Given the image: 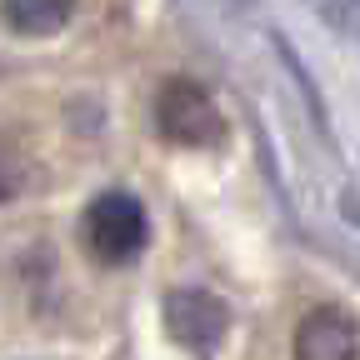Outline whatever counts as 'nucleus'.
Instances as JSON below:
<instances>
[{"mask_svg":"<svg viewBox=\"0 0 360 360\" xmlns=\"http://www.w3.org/2000/svg\"><path fill=\"white\" fill-rule=\"evenodd\" d=\"M146 231H150L146 205L135 195H125V191H105L96 205L85 210V245L101 260H110V265H120V260H130L135 250H141Z\"/></svg>","mask_w":360,"mask_h":360,"instance_id":"f257e3e1","label":"nucleus"},{"mask_svg":"<svg viewBox=\"0 0 360 360\" xmlns=\"http://www.w3.org/2000/svg\"><path fill=\"white\" fill-rule=\"evenodd\" d=\"M155 125L175 146H215L220 141V110L195 80H165L155 96Z\"/></svg>","mask_w":360,"mask_h":360,"instance_id":"f03ea898","label":"nucleus"},{"mask_svg":"<svg viewBox=\"0 0 360 360\" xmlns=\"http://www.w3.org/2000/svg\"><path fill=\"white\" fill-rule=\"evenodd\" d=\"M165 330L186 345V350L205 355V350H215L220 335H225V305H220L210 290H175V295L165 300Z\"/></svg>","mask_w":360,"mask_h":360,"instance_id":"7ed1b4c3","label":"nucleus"},{"mask_svg":"<svg viewBox=\"0 0 360 360\" xmlns=\"http://www.w3.org/2000/svg\"><path fill=\"white\" fill-rule=\"evenodd\" d=\"M295 360H360V330L345 310H310L295 330Z\"/></svg>","mask_w":360,"mask_h":360,"instance_id":"20e7f679","label":"nucleus"},{"mask_svg":"<svg viewBox=\"0 0 360 360\" xmlns=\"http://www.w3.org/2000/svg\"><path fill=\"white\" fill-rule=\"evenodd\" d=\"M75 0H0V15L15 35H51L70 20Z\"/></svg>","mask_w":360,"mask_h":360,"instance_id":"39448f33","label":"nucleus"}]
</instances>
